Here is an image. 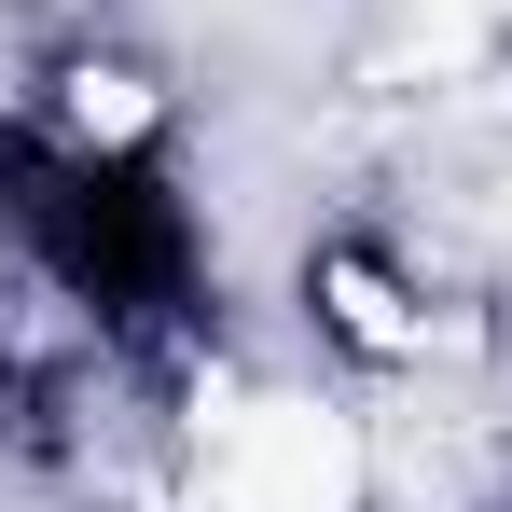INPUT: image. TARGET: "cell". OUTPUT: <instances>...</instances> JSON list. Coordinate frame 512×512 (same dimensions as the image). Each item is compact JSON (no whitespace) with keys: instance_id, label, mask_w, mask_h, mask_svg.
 Wrapping results in <instances>:
<instances>
[{"instance_id":"cell-1","label":"cell","mask_w":512,"mask_h":512,"mask_svg":"<svg viewBox=\"0 0 512 512\" xmlns=\"http://www.w3.org/2000/svg\"><path fill=\"white\" fill-rule=\"evenodd\" d=\"M0 277H28L139 402H180L222 360L236 277L208 167L125 42H42L28 70H0Z\"/></svg>"},{"instance_id":"cell-2","label":"cell","mask_w":512,"mask_h":512,"mask_svg":"<svg viewBox=\"0 0 512 512\" xmlns=\"http://www.w3.org/2000/svg\"><path fill=\"white\" fill-rule=\"evenodd\" d=\"M111 402H139L111 360H97L28 277H0V471H28V485H70L97 471V429Z\"/></svg>"},{"instance_id":"cell-3","label":"cell","mask_w":512,"mask_h":512,"mask_svg":"<svg viewBox=\"0 0 512 512\" xmlns=\"http://www.w3.org/2000/svg\"><path fill=\"white\" fill-rule=\"evenodd\" d=\"M305 333L333 346V360H360V374H416L429 346H443V305H429V263L388 236V222H346V236H319L305 250Z\"/></svg>"}]
</instances>
